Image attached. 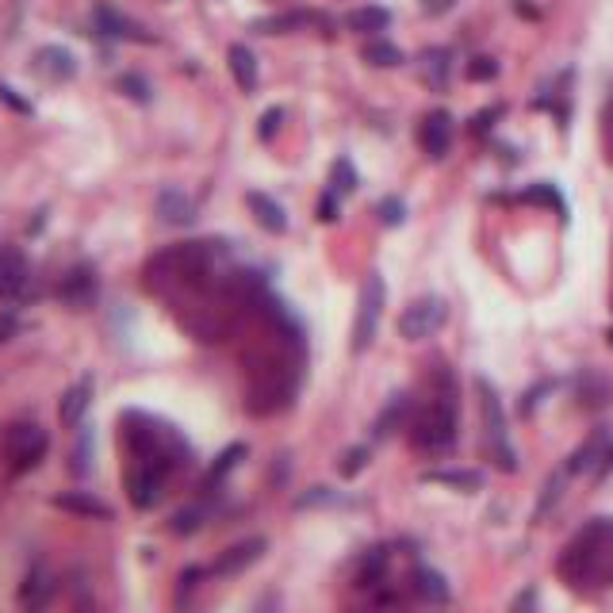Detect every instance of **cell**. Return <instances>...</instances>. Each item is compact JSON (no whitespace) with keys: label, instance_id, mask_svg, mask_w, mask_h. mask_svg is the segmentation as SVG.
<instances>
[{"label":"cell","instance_id":"cell-1","mask_svg":"<svg viewBox=\"0 0 613 613\" xmlns=\"http://www.w3.org/2000/svg\"><path fill=\"white\" fill-rule=\"evenodd\" d=\"M456 425H460V402H456V379L441 364L433 372V395L414 414L410 441L425 456H445L456 448Z\"/></svg>","mask_w":613,"mask_h":613},{"label":"cell","instance_id":"cell-2","mask_svg":"<svg viewBox=\"0 0 613 613\" xmlns=\"http://www.w3.org/2000/svg\"><path fill=\"white\" fill-rule=\"evenodd\" d=\"M560 575L575 591H586V586L613 579V522L609 517H591L583 525V533L563 548Z\"/></svg>","mask_w":613,"mask_h":613},{"label":"cell","instance_id":"cell-3","mask_svg":"<svg viewBox=\"0 0 613 613\" xmlns=\"http://www.w3.org/2000/svg\"><path fill=\"white\" fill-rule=\"evenodd\" d=\"M123 445L131 453V464H149L161 471L188 464V445L180 441V433L142 410L123 414Z\"/></svg>","mask_w":613,"mask_h":613},{"label":"cell","instance_id":"cell-4","mask_svg":"<svg viewBox=\"0 0 613 613\" xmlns=\"http://www.w3.org/2000/svg\"><path fill=\"white\" fill-rule=\"evenodd\" d=\"M215 246L211 241H180L172 249H161L146 261V284L149 287H200L215 269Z\"/></svg>","mask_w":613,"mask_h":613},{"label":"cell","instance_id":"cell-5","mask_svg":"<svg viewBox=\"0 0 613 613\" xmlns=\"http://www.w3.org/2000/svg\"><path fill=\"white\" fill-rule=\"evenodd\" d=\"M476 391H479V410H483V430H487V448H491V460L499 471H517V453L510 445V430H506V414H502V399L494 391L491 379H476Z\"/></svg>","mask_w":613,"mask_h":613},{"label":"cell","instance_id":"cell-6","mask_svg":"<svg viewBox=\"0 0 613 613\" xmlns=\"http://www.w3.org/2000/svg\"><path fill=\"white\" fill-rule=\"evenodd\" d=\"M384 303H387V292H384V280L379 272H372L361 287V299H356V318H353V341L349 349L353 353H368L376 341V330H379V315H384Z\"/></svg>","mask_w":613,"mask_h":613},{"label":"cell","instance_id":"cell-7","mask_svg":"<svg viewBox=\"0 0 613 613\" xmlns=\"http://www.w3.org/2000/svg\"><path fill=\"white\" fill-rule=\"evenodd\" d=\"M46 448H50V437L46 430H39L34 422H19L4 433V456H8V468L11 471H31L42 464Z\"/></svg>","mask_w":613,"mask_h":613},{"label":"cell","instance_id":"cell-8","mask_svg":"<svg viewBox=\"0 0 613 613\" xmlns=\"http://www.w3.org/2000/svg\"><path fill=\"white\" fill-rule=\"evenodd\" d=\"M445 322H448V303H445V299L441 295H422V299H414V303L399 315V333L407 341H425V338H433Z\"/></svg>","mask_w":613,"mask_h":613},{"label":"cell","instance_id":"cell-9","mask_svg":"<svg viewBox=\"0 0 613 613\" xmlns=\"http://www.w3.org/2000/svg\"><path fill=\"white\" fill-rule=\"evenodd\" d=\"M31 261L16 246H0V299L4 303H23L31 295Z\"/></svg>","mask_w":613,"mask_h":613},{"label":"cell","instance_id":"cell-10","mask_svg":"<svg viewBox=\"0 0 613 613\" xmlns=\"http://www.w3.org/2000/svg\"><path fill=\"white\" fill-rule=\"evenodd\" d=\"M264 552H269V540H264V537H246V540H238V545H230L226 552H218V560L211 563V575H215V579H234V575L253 568Z\"/></svg>","mask_w":613,"mask_h":613},{"label":"cell","instance_id":"cell-11","mask_svg":"<svg viewBox=\"0 0 613 613\" xmlns=\"http://www.w3.org/2000/svg\"><path fill=\"white\" fill-rule=\"evenodd\" d=\"M96 295H100V280H96V269H92V264H73V269L62 276V284H57V299L73 310L92 307Z\"/></svg>","mask_w":613,"mask_h":613},{"label":"cell","instance_id":"cell-12","mask_svg":"<svg viewBox=\"0 0 613 613\" xmlns=\"http://www.w3.org/2000/svg\"><path fill=\"white\" fill-rule=\"evenodd\" d=\"M165 479H169V471H161V468L131 464V471H126V494H131L134 510H149V506H157Z\"/></svg>","mask_w":613,"mask_h":613},{"label":"cell","instance_id":"cell-13","mask_svg":"<svg viewBox=\"0 0 613 613\" xmlns=\"http://www.w3.org/2000/svg\"><path fill=\"white\" fill-rule=\"evenodd\" d=\"M418 142L433 161H441L448 154V146H453V115L441 111V108L430 111L418 126Z\"/></svg>","mask_w":613,"mask_h":613},{"label":"cell","instance_id":"cell-14","mask_svg":"<svg viewBox=\"0 0 613 613\" xmlns=\"http://www.w3.org/2000/svg\"><path fill=\"white\" fill-rule=\"evenodd\" d=\"M50 594H54V575L42 560H34L27 568V575H23V583H19V602L27 613H42V606L50 602Z\"/></svg>","mask_w":613,"mask_h":613},{"label":"cell","instance_id":"cell-15","mask_svg":"<svg viewBox=\"0 0 613 613\" xmlns=\"http://www.w3.org/2000/svg\"><path fill=\"white\" fill-rule=\"evenodd\" d=\"M154 211L165 226H192L195 223V200L184 188H161L154 200Z\"/></svg>","mask_w":613,"mask_h":613},{"label":"cell","instance_id":"cell-16","mask_svg":"<svg viewBox=\"0 0 613 613\" xmlns=\"http://www.w3.org/2000/svg\"><path fill=\"white\" fill-rule=\"evenodd\" d=\"M387 568H391V548L387 545H376V548L364 552L361 563H356L353 583L361 586V591H376V586L387 583Z\"/></svg>","mask_w":613,"mask_h":613},{"label":"cell","instance_id":"cell-17","mask_svg":"<svg viewBox=\"0 0 613 613\" xmlns=\"http://www.w3.org/2000/svg\"><path fill=\"white\" fill-rule=\"evenodd\" d=\"M92 391H96V379L92 376H80L77 384L65 391L62 402H57V418H62V425H80L85 410L92 407Z\"/></svg>","mask_w":613,"mask_h":613},{"label":"cell","instance_id":"cell-18","mask_svg":"<svg viewBox=\"0 0 613 613\" xmlns=\"http://www.w3.org/2000/svg\"><path fill=\"white\" fill-rule=\"evenodd\" d=\"M96 27L108 34V39H131V42H154V34H146V27H138L134 19H126L123 11H115L108 4L96 8Z\"/></svg>","mask_w":613,"mask_h":613},{"label":"cell","instance_id":"cell-19","mask_svg":"<svg viewBox=\"0 0 613 613\" xmlns=\"http://www.w3.org/2000/svg\"><path fill=\"white\" fill-rule=\"evenodd\" d=\"M407 414H410V395H407V391H395V395H391V399L384 402V410L376 414V422H372V437H376V441H387L391 433H399V430H402Z\"/></svg>","mask_w":613,"mask_h":613},{"label":"cell","instance_id":"cell-20","mask_svg":"<svg viewBox=\"0 0 613 613\" xmlns=\"http://www.w3.org/2000/svg\"><path fill=\"white\" fill-rule=\"evenodd\" d=\"M54 506L65 514H77V517H96V522H108L111 517V506L100 502L88 491H62V494H54Z\"/></svg>","mask_w":613,"mask_h":613},{"label":"cell","instance_id":"cell-21","mask_svg":"<svg viewBox=\"0 0 613 613\" xmlns=\"http://www.w3.org/2000/svg\"><path fill=\"white\" fill-rule=\"evenodd\" d=\"M606 453H609V430H594V433L586 437V441L568 456V464H563V468H568V476H579V471L602 464Z\"/></svg>","mask_w":613,"mask_h":613},{"label":"cell","instance_id":"cell-22","mask_svg":"<svg viewBox=\"0 0 613 613\" xmlns=\"http://www.w3.org/2000/svg\"><path fill=\"white\" fill-rule=\"evenodd\" d=\"M422 479L437 483V487H448V491H460V494L483 491V471H476V468H433V471H425Z\"/></svg>","mask_w":613,"mask_h":613},{"label":"cell","instance_id":"cell-23","mask_svg":"<svg viewBox=\"0 0 613 613\" xmlns=\"http://www.w3.org/2000/svg\"><path fill=\"white\" fill-rule=\"evenodd\" d=\"M307 23H315V27H326L330 31V19L318 16V11H280V16L257 19V23H253V31H261V34H287V31L307 27Z\"/></svg>","mask_w":613,"mask_h":613},{"label":"cell","instance_id":"cell-24","mask_svg":"<svg viewBox=\"0 0 613 613\" xmlns=\"http://www.w3.org/2000/svg\"><path fill=\"white\" fill-rule=\"evenodd\" d=\"M34 69L50 80H69V77H77V57L69 54L65 46H42V50L34 54Z\"/></svg>","mask_w":613,"mask_h":613},{"label":"cell","instance_id":"cell-25","mask_svg":"<svg viewBox=\"0 0 613 613\" xmlns=\"http://www.w3.org/2000/svg\"><path fill=\"white\" fill-rule=\"evenodd\" d=\"M226 65H230V77H234V85L246 92H257V57H253V50L249 46H241V42H234L226 50Z\"/></svg>","mask_w":613,"mask_h":613},{"label":"cell","instance_id":"cell-26","mask_svg":"<svg viewBox=\"0 0 613 613\" xmlns=\"http://www.w3.org/2000/svg\"><path fill=\"white\" fill-rule=\"evenodd\" d=\"M246 207L253 211V218L269 230V234H284L287 230V215H284V207L272 200V195H264V192H246Z\"/></svg>","mask_w":613,"mask_h":613},{"label":"cell","instance_id":"cell-27","mask_svg":"<svg viewBox=\"0 0 613 613\" xmlns=\"http://www.w3.org/2000/svg\"><path fill=\"white\" fill-rule=\"evenodd\" d=\"M410 586H414V594H418L422 602H430V606L448 602V579L437 568H425V563H418L414 575H410Z\"/></svg>","mask_w":613,"mask_h":613},{"label":"cell","instance_id":"cell-28","mask_svg":"<svg viewBox=\"0 0 613 613\" xmlns=\"http://www.w3.org/2000/svg\"><path fill=\"white\" fill-rule=\"evenodd\" d=\"M422 77H425V85H430L433 92H441L448 85V73H453V54L445 50V46H430V50L422 54Z\"/></svg>","mask_w":613,"mask_h":613},{"label":"cell","instance_id":"cell-29","mask_svg":"<svg viewBox=\"0 0 613 613\" xmlns=\"http://www.w3.org/2000/svg\"><path fill=\"white\" fill-rule=\"evenodd\" d=\"M345 27L356 31V34H376V31H387L391 27V11L387 8H353L345 16Z\"/></svg>","mask_w":613,"mask_h":613},{"label":"cell","instance_id":"cell-30","mask_svg":"<svg viewBox=\"0 0 613 613\" xmlns=\"http://www.w3.org/2000/svg\"><path fill=\"white\" fill-rule=\"evenodd\" d=\"M575 387H579L583 407H602V402H609V379H606L602 372H594V368H586V372H579V379H575Z\"/></svg>","mask_w":613,"mask_h":613},{"label":"cell","instance_id":"cell-31","mask_svg":"<svg viewBox=\"0 0 613 613\" xmlns=\"http://www.w3.org/2000/svg\"><path fill=\"white\" fill-rule=\"evenodd\" d=\"M241 460H246V445H226L223 448V453H218L215 456V464H211V471H207V487H215V483H223L226 476H230V471H234L238 464H241Z\"/></svg>","mask_w":613,"mask_h":613},{"label":"cell","instance_id":"cell-32","mask_svg":"<svg viewBox=\"0 0 613 613\" xmlns=\"http://www.w3.org/2000/svg\"><path fill=\"white\" fill-rule=\"evenodd\" d=\"M364 62L376 65V69H395V65H402V50L387 39H376V42L364 46Z\"/></svg>","mask_w":613,"mask_h":613},{"label":"cell","instance_id":"cell-33","mask_svg":"<svg viewBox=\"0 0 613 613\" xmlns=\"http://www.w3.org/2000/svg\"><path fill=\"white\" fill-rule=\"evenodd\" d=\"M568 468H563V471H552V476H548V483H545V494H540V502H537V522H545V517L552 514V506H556L560 499H563V487H568Z\"/></svg>","mask_w":613,"mask_h":613},{"label":"cell","instance_id":"cell-34","mask_svg":"<svg viewBox=\"0 0 613 613\" xmlns=\"http://www.w3.org/2000/svg\"><path fill=\"white\" fill-rule=\"evenodd\" d=\"M372 594V602H368L361 613H402V598H399V591L395 586H376V591H368Z\"/></svg>","mask_w":613,"mask_h":613},{"label":"cell","instance_id":"cell-35","mask_svg":"<svg viewBox=\"0 0 613 613\" xmlns=\"http://www.w3.org/2000/svg\"><path fill=\"white\" fill-rule=\"evenodd\" d=\"M364 468H368V445H349L341 453V460H338V471L345 479H356Z\"/></svg>","mask_w":613,"mask_h":613},{"label":"cell","instance_id":"cell-36","mask_svg":"<svg viewBox=\"0 0 613 613\" xmlns=\"http://www.w3.org/2000/svg\"><path fill=\"white\" fill-rule=\"evenodd\" d=\"M203 517H207V514H203V506H184V510L172 514L169 529H172L177 537H188V533H195V529L203 525Z\"/></svg>","mask_w":613,"mask_h":613},{"label":"cell","instance_id":"cell-37","mask_svg":"<svg viewBox=\"0 0 613 613\" xmlns=\"http://www.w3.org/2000/svg\"><path fill=\"white\" fill-rule=\"evenodd\" d=\"M353 188H356V169L345 157H338V161H333V169H330V192L333 195H345V192H353Z\"/></svg>","mask_w":613,"mask_h":613},{"label":"cell","instance_id":"cell-38","mask_svg":"<svg viewBox=\"0 0 613 613\" xmlns=\"http://www.w3.org/2000/svg\"><path fill=\"white\" fill-rule=\"evenodd\" d=\"M69 471H73V476H88L92 471V430L88 425H80V441L73 448V464H69Z\"/></svg>","mask_w":613,"mask_h":613},{"label":"cell","instance_id":"cell-39","mask_svg":"<svg viewBox=\"0 0 613 613\" xmlns=\"http://www.w3.org/2000/svg\"><path fill=\"white\" fill-rule=\"evenodd\" d=\"M376 211H379V223H384V226H402V223H407V203H402L399 195H384Z\"/></svg>","mask_w":613,"mask_h":613},{"label":"cell","instance_id":"cell-40","mask_svg":"<svg viewBox=\"0 0 613 613\" xmlns=\"http://www.w3.org/2000/svg\"><path fill=\"white\" fill-rule=\"evenodd\" d=\"M115 85H119L123 96H131L134 103H149V100H154V92H149V85H146V80L138 77V73H123L119 80H115Z\"/></svg>","mask_w":613,"mask_h":613},{"label":"cell","instance_id":"cell-41","mask_svg":"<svg viewBox=\"0 0 613 613\" xmlns=\"http://www.w3.org/2000/svg\"><path fill=\"white\" fill-rule=\"evenodd\" d=\"M525 200H537V203H548V207H556V215L563 218L568 215V207H563V195L552 188V184H537V188H529L525 192Z\"/></svg>","mask_w":613,"mask_h":613},{"label":"cell","instance_id":"cell-42","mask_svg":"<svg viewBox=\"0 0 613 613\" xmlns=\"http://www.w3.org/2000/svg\"><path fill=\"white\" fill-rule=\"evenodd\" d=\"M73 613H96V602H92V586L85 575L73 579Z\"/></svg>","mask_w":613,"mask_h":613},{"label":"cell","instance_id":"cell-43","mask_svg":"<svg viewBox=\"0 0 613 613\" xmlns=\"http://www.w3.org/2000/svg\"><path fill=\"white\" fill-rule=\"evenodd\" d=\"M338 494H333L330 487H310L307 494H299L295 499V510H310V506H330Z\"/></svg>","mask_w":613,"mask_h":613},{"label":"cell","instance_id":"cell-44","mask_svg":"<svg viewBox=\"0 0 613 613\" xmlns=\"http://www.w3.org/2000/svg\"><path fill=\"white\" fill-rule=\"evenodd\" d=\"M552 387H556V379H545V384L529 387V391H525V395H522V407H517V410H522V414H525V418H529V414H533V410H537V402H545V395H548V391H552Z\"/></svg>","mask_w":613,"mask_h":613},{"label":"cell","instance_id":"cell-45","mask_svg":"<svg viewBox=\"0 0 613 613\" xmlns=\"http://www.w3.org/2000/svg\"><path fill=\"white\" fill-rule=\"evenodd\" d=\"M499 115H502V108H499V103H491V108H483V111L471 115L468 131H471V134H487L491 126H494V119H499Z\"/></svg>","mask_w":613,"mask_h":613},{"label":"cell","instance_id":"cell-46","mask_svg":"<svg viewBox=\"0 0 613 613\" xmlns=\"http://www.w3.org/2000/svg\"><path fill=\"white\" fill-rule=\"evenodd\" d=\"M468 77L471 80H494V77H499V62H494V57H471Z\"/></svg>","mask_w":613,"mask_h":613},{"label":"cell","instance_id":"cell-47","mask_svg":"<svg viewBox=\"0 0 613 613\" xmlns=\"http://www.w3.org/2000/svg\"><path fill=\"white\" fill-rule=\"evenodd\" d=\"M280 123H284V108H269L261 115V123H257V138H264V142H269V138L280 131Z\"/></svg>","mask_w":613,"mask_h":613},{"label":"cell","instance_id":"cell-48","mask_svg":"<svg viewBox=\"0 0 613 613\" xmlns=\"http://www.w3.org/2000/svg\"><path fill=\"white\" fill-rule=\"evenodd\" d=\"M510 613H537V586H525L510 602Z\"/></svg>","mask_w":613,"mask_h":613},{"label":"cell","instance_id":"cell-49","mask_svg":"<svg viewBox=\"0 0 613 613\" xmlns=\"http://www.w3.org/2000/svg\"><path fill=\"white\" fill-rule=\"evenodd\" d=\"M0 100H4L11 111H19V115H31V103L23 100V96H16V92H11L8 85H0Z\"/></svg>","mask_w":613,"mask_h":613},{"label":"cell","instance_id":"cell-50","mask_svg":"<svg viewBox=\"0 0 613 613\" xmlns=\"http://www.w3.org/2000/svg\"><path fill=\"white\" fill-rule=\"evenodd\" d=\"M318 218H322V223H333V218H338V195H333V192L322 195V203H318Z\"/></svg>","mask_w":613,"mask_h":613},{"label":"cell","instance_id":"cell-51","mask_svg":"<svg viewBox=\"0 0 613 613\" xmlns=\"http://www.w3.org/2000/svg\"><path fill=\"white\" fill-rule=\"evenodd\" d=\"M16 333H19V322L11 315H0V345H4L8 338H16Z\"/></svg>","mask_w":613,"mask_h":613},{"label":"cell","instance_id":"cell-52","mask_svg":"<svg viewBox=\"0 0 613 613\" xmlns=\"http://www.w3.org/2000/svg\"><path fill=\"white\" fill-rule=\"evenodd\" d=\"M422 8L430 11V16H441V11H448V8H453V0H425Z\"/></svg>","mask_w":613,"mask_h":613},{"label":"cell","instance_id":"cell-53","mask_svg":"<svg viewBox=\"0 0 613 613\" xmlns=\"http://www.w3.org/2000/svg\"><path fill=\"white\" fill-rule=\"evenodd\" d=\"M257 613H276V598H269V602H261Z\"/></svg>","mask_w":613,"mask_h":613},{"label":"cell","instance_id":"cell-54","mask_svg":"<svg viewBox=\"0 0 613 613\" xmlns=\"http://www.w3.org/2000/svg\"><path fill=\"white\" fill-rule=\"evenodd\" d=\"M606 338H609V345H613V330H609V333H606Z\"/></svg>","mask_w":613,"mask_h":613}]
</instances>
